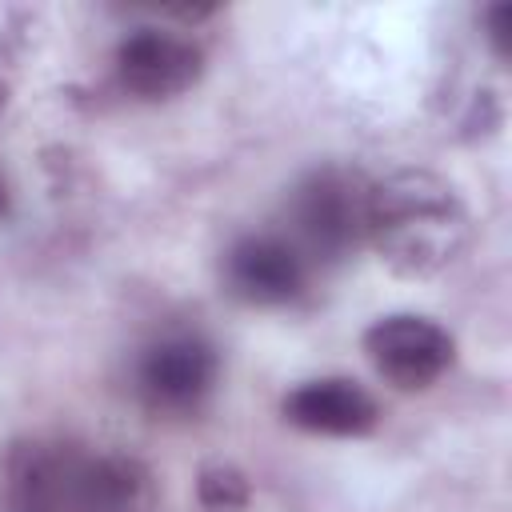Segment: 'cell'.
<instances>
[{
    "mask_svg": "<svg viewBox=\"0 0 512 512\" xmlns=\"http://www.w3.org/2000/svg\"><path fill=\"white\" fill-rule=\"evenodd\" d=\"M484 24H488V40H492V48L504 56L508 52V28H512V8L508 4H492L488 12H484Z\"/></svg>",
    "mask_w": 512,
    "mask_h": 512,
    "instance_id": "obj_11",
    "label": "cell"
},
{
    "mask_svg": "<svg viewBox=\"0 0 512 512\" xmlns=\"http://www.w3.org/2000/svg\"><path fill=\"white\" fill-rule=\"evenodd\" d=\"M216 372L220 364L208 340L192 332H172L144 348L136 364V392L152 412L188 416L216 388Z\"/></svg>",
    "mask_w": 512,
    "mask_h": 512,
    "instance_id": "obj_4",
    "label": "cell"
},
{
    "mask_svg": "<svg viewBox=\"0 0 512 512\" xmlns=\"http://www.w3.org/2000/svg\"><path fill=\"white\" fill-rule=\"evenodd\" d=\"M196 500L204 512H248V476L232 464H208L196 480Z\"/></svg>",
    "mask_w": 512,
    "mask_h": 512,
    "instance_id": "obj_10",
    "label": "cell"
},
{
    "mask_svg": "<svg viewBox=\"0 0 512 512\" xmlns=\"http://www.w3.org/2000/svg\"><path fill=\"white\" fill-rule=\"evenodd\" d=\"M364 352L388 384L404 392H420L432 388L452 368L456 340L428 316L396 312V316H380L364 332Z\"/></svg>",
    "mask_w": 512,
    "mask_h": 512,
    "instance_id": "obj_3",
    "label": "cell"
},
{
    "mask_svg": "<svg viewBox=\"0 0 512 512\" xmlns=\"http://www.w3.org/2000/svg\"><path fill=\"white\" fill-rule=\"evenodd\" d=\"M204 72V52L164 28H136L116 48V76L140 100H172L188 92Z\"/></svg>",
    "mask_w": 512,
    "mask_h": 512,
    "instance_id": "obj_6",
    "label": "cell"
},
{
    "mask_svg": "<svg viewBox=\"0 0 512 512\" xmlns=\"http://www.w3.org/2000/svg\"><path fill=\"white\" fill-rule=\"evenodd\" d=\"M80 512H152V476L120 452H88L80 472Z\"/></svg>",
    "mask_w": 512,
    "mask_h": 512,
    "instance_id": "obj_9",
    "label": "cell"
},
{
    "mask_svg": "<svg viewBox=\"0 0 512 512\" xmlns=\"http://www.w3.org/2000/svg\"><path fill=\"white\" fill-rule=\"evenodd\" d=\"M84 448L24 440L4 460V512H80Z\"/></svg>",
    "mask_w": 512,
    "mask_h": 512,
    "instance_id": "obj_5",
    "label": "cell"
},
{
    "mask_svg": "<svg viewBox=\"0 0 512 512\" xmlns=\"http://www.w3.org/2000/svg\"><path fill=\"white\" fill-rule=\"evenodd\" d=\"M0 212H4V184H0Z\"/></svg>",
    "mask_w": 512,
    "mask_h": 512,
    "instance_id": "obj_12",
    "label": "cell"
},
{
    "mask_svg": "<svg viewBox=\"0 0 512 512\" xmlns=\"http://www.w3.org/2000/svg\"><path fill=\"white\" fill-rule=\"evenodd\" d=\"M472 236L464 200L448 180L424 168L392 172L368 184L364 240L400 276H432L448 268Z\"/></svg>",
    "mask_w": 512,
    "mask_h": 512,
    "instance_id": "obj_1",
    "label": "cell"
},
{
    "mask_svg": "<svg viewBox=\"0 0 512 512\" xmlns=\"http://www.w3.org/2000/svg\"><path fill=\"white\" fill-rule=\"evenodd\" d=\"M224 284L256 308L292 304L308 284V260L284 236H244L224 256Z\"/></svg>",
    "mask_w": 512,
    "mask_h": 512,
    "instance_id": "obj_7",
    "label": "cell"
},
{
    "mask_svg": "<svg viewBox=\"0 0 512 512\" xmlns=\"http://www.w3.org/2000/svg\"><path fill=\"white\" fill-rule=\"evenodd\" d=\"M284 420L312 436H368L380 420L376 400L348 376L304 380L284 396Z\"/></svg>",
    "mask_w": 512,
    "mask_h": 512,
    "instance_id": "obj_8",
    "label": "cell"
},
{
    "mask_svg": "<svg viewBox=\"0 0 512 512\" xmlns=\"http://www.w3.org/2000/svg\"><path fill=\"white\" fill-rule=\"evenodd\" d=\"M292 248L304 260H340L368 232V184L348 168H316L288 196Z\"/></svg>",
    "mask_w": 512,
    "mask_h": 512,
    "instance_id": "obj_2",
    "label": "cell"
}]
</instances>
